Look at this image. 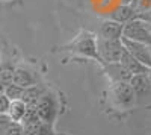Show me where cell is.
I'll return each instance as SVG.
<instances>
[{"instance_id":"obj_4","label":"cell","mask_w":151,"mask_h":135,"mask_svg":"<svg viewBox=\"0 0 151 135\" xmlns=\"http://www.w3.org/2000/svg\"><path fill=\"white\" fill-rule=\"evenodd\" d=\"M110 94H112V100L115 103V106L121 109H129L130 106H133L136 100V94L132 88L130 82H112Z\"/></svg>"},{"instance_id":"obj_19","label":"cell","mask_w":151,"mask_h":135,"mask_svg":"<svg viewBox=\"0 0 151 135\" xmlns=\"http://www.w3.org/2000/svg\"><path fill=\"white\" fill-rule=\"evenodd\" d=\"M9 103L11 100L6 97L5 93H0V114H6L9 109Z\"/></svg>"},{"instance_id":"obj_1","label":"cell","mask_w":151,"mask_h":135,"mask_svg":"<svg viewBox=\"0 0 151 135\" xmlns=\"http://www.w3.org/2000/svg\"><path fill=\"white\" fill-rule=\"evenodd\" d=\"M65 50L73 52L76 55H80V56H85V58H89V59H94L103 65L101 59H100V55H98V50H97V36L88 30H82L67 46Z\"/></svg>"},{"instance_id":"obj_18","label":"cell","mask_w":151,"mask_h":135,"mask_svg":"<svg viewBox=\"0 0 151 135\" xmlns=\"http://www.w3.org/2000/svg\"><path fill=\"white\" fill-rule=\"evenodd\" d=\"M23 91H24L23 87H20V85H17L14 82H11V83L5 85V91L3 93L6 94V97L9 100H20L21 96H23Z\"/></svg>"},{"instance_id":"obj_12","label":"cell","mask_w":151,"mask_h":135,"mask_svg":"<svg viewBox=\"0 0 151 135\" xmlns=\"http://www.w3.org/2000/svg\"><path fill=\"white\" fill-rule=\"evenodd\" d=\"M130 85L136 94V97H144L151 93V81L148 73H142V75H133L130 79Z\"/></svg>"},{"instance_id":"obj_20","label":"cell","mask_w":151,"mask_h":135,"mask_svg":"<svg viewBox=\"0 0 151 135\" xmlns=\"http://www.w3.org/2000/svg\"><path fill=\"white\" fill-rule=\"evenodd\" d=\"M136 18L141 20V21H144V23L151 24V8H150V9L139 11V12H137V15H136Z\"/></svg>"},{"instance_id":"obj_8","label":"cell","mask_w":151,"mask_h":135,"mask_svg":"<svg viewBox=\"0 0 151 135\" xmlns=\"http://www.w3.org/2000/svg\"><path fill=\"white\" fill-rule=\"evenodd\" d=\"M122 30H124V24L113 21V20H106L100 24L98 35L100 38H106V40H121L122 38Z\"/></svg>"},{"instance_id":"obj_9","label":"cell","mask_w":151,"mask_h":135,"mask_svg":"<svg viewBox=\"0 0 151 135\" xmlns=\"http://www.w3.org/2000/svg\"><path fill=\"white\" fill-rule=\"evenodd\" d=\"M103 68L106 70L107 76L110 78L112 82H130L132 73L125 68L121 62H112V64H104Z\"/></svg>"},{"instance_id":"obj_23","label":"cell","mask_w":151,"mask_h":135,"mask_svg":"<svg viewBox=\"0 0 151 135\" xmlns=\"http://www.w3.org/2000/svg\"><path fill=\"white\" fill-rule=\"evenodd\" d=\"M145 24H147V28H148V30L151 32V24H148V23H145Z\"/></svg>"},{"instance_id":"obj_6","label":"cell","mask_w":151,"mask_h":135,"mask_svg":"<svg viewBox=\"0 0 151 135\" xmlns=\"http://www.w3.org/2000/svg\"><path fill=\"white\" fill-rule=\"evenodd\" d=\"M124 49L127 50L132 56H134L139 62H142L144 65L151 68V53H150V46L137 43V41H132L129 38H121Z\"/></svg>"},{"instance_id":"obj_5","label":"cell","mask_w":151,"mask_h":135,"mask_svg":"<svg viewBox=\"0 0 151 135\" xmlns=\"http://www.w3.org/2000/svg\"><path fill=\"white\" fill-rule=\"evenodd\" d=\"M122 36L132 40V41H137V43L151 46V32L148 30L147 24L141 20H137V18L124 24Z\"/></svg>"},{"instance_id":"obj_10","label":"cell","mask_w":151,"mask_h":135,"mask_svg":"<svg viewBox=\"0 0 151 135\" xmlns=\"http://www.w3.org/2000/svg\"><path fill=\"white\" fill-rule=\"evenodd\" d=\"M12 82L20 85V87H23V88H29V87H32V85H35V83H40L38 82L36 73L29 70L27 67H15Z\"/></svg>"},{"instance_id":"obj_7","label":"cell","mask_w":151,"mask_h":135,"mask_svg":"<svg viewBox=\"0 0 151 135\" xmlns=\"http://www.w3.org/2000/svg\"><path fill=\"white\" fill-rule=\"evenodd\" d=\"M24 135H56L53 125L44 123L41 118H36L32 121H24L21 123Z\"/></svg>"},{"instance_id":"obj_17","label":"cell","mask_w":151,"mask_h":135,"mask_svg":"<svg viewBox=\"0 0 151 135\" xmlns=\"http://www.w3.org/2000/svg\"><path fill=\"white\" fill-rule=\"evenodd\" d=\"M14 71H15V65L11 61H3L0 64V81L5 85L11 83L12 79H14Z\"/></svg>"},{"instance_id":"obj_14","label":"cell","mask_w":151,"mask_h":135,"mask_svg":"<svg viewBox=\"0 0 151 135\" xmlns=\"http://www.w3.org/2000/svg\"><path fill=\"white\" fill-rule=\"evenodd\" d=\"M0 135H24L21 123L12 121L8 114H0Z\"/></svg>"},{"instance_id":"obj_3","label":"cell","mask_w":151,"mask_h":135,"mask_svg":"<svg viewBox=\"0 0 151 135\" xmlns=\"http://www.w3.org/2000/svg\"><path fill=\"white\" fill-rule=\"evenodd\" d=\"M97 50L104 65L112 62H119L121 55L124 52V46L121 40H106L97 36Z\"/></svg>"},{"instance_id":"obj_25","label":"cell","mask_w":151,"mask_h":135,"mask_svg":"<svg viewBox=\"0 0 151 135\" xmlns=\"http://www.w3.org/2000/svg\"><path fill=\"white\" fill-rule=\"evenodd\" d=\"M150 53H151V46H150Z\"/></svg>"},{"instance_id":"obj_22","label":"cell","mask_w":151,"mask_h":135,"mask_svg":"<svg viewBox=\"0 0 151 135\" xmlns=\"http://www.w3.org/2000/svg\"><path fill=\"white\" fill-rule=\"evenodd\" d=\"M3 91H5V83L0 81V93H3Z\"/></svg>"},{"instance_id":"obj_15","label":"cell","mask_w":151,"mask_h":135,"mask_svg":"<svg viewBox=\"0 0 151 135\" xmlns=\"http://www.w3.org/2000/svg\"><path fill=\"white\" fill-rule=\"evenodd\" d=\"M44 91L45 90L41 87L40 83H35V85H32V87H29V88H24L23 96H21V100L26 103L27 106H35L36 102L40 100V97L44 94Z\"/></svg>"},{"instance_id":"obj_11","label":"cell","mask_w":151,"mask_h":135,"mask_svg":"<svg viewBox=\"0 0 151 135\" xmlns=\"http://www.w3.org/2000/svg\"><path fill=\"white\" fill-rule=\"evenodd\" d=\"M137 15V9L132 5H119L118 8H115L110 14H109V18L113 20V21H118V23H129L132 20H134Z\"/></svg>"},{"instance_id":"obj_2","label":"cell","mask_w":151,"mask_h":135,"mask_svg":"<svg viewBox=\"0 0 151 135\" xmlns=\"http://www.w3.org/2000/svg\"><path fill=\"white\" fill-rule=\"evenodd\" d=\"M36 112L40 115V118L44 123L48 125H55V121L58 118L59 112V102H58V96L53 91H44V94L40 97V100L35 105Z\"/></svg>"},{"instance_id":"obj_24","label":"cell","mask_w":151,"mask_h":135,"mask_svg":"<svg viewBox=\"0 0 151 135\" xmlns=\"http://www.w3.org/2000/svg\"><path fill=\"white\" fill-rule=\"evenodd\" d=\"M148 75H150V81H151V70H150V73H148Z\"/></svg>"},{"instance_id":"obj_13","label":"cell","mask_w":151,"mask_h":135,"mask_svg":"<svg viewBox=\"0 0 151 135\" xmlns=\"http://www.w3.org/2000/svg\"><path fill=\"white\" fill-rule=\"evenodd\" d=\"M119 62L127 68L132 75H142V73H150V67H147V65H144L142 62H139L134 56H132L127 50L124 49V52H122V55H121V59H119Z\"/></svg>"},{"instance_id":"obj_21","label":"cell","mask_w":151,"mask_h":135,"mask_svg":"<svg viewBox=\"0 0 151 135\" xmlns=\"http://www.w3.org/2000/svg\"><path fill=\"white\" fill-rule=\"evenodd\" d=\"M150 8H151V0H141L139 5H137V12L144 9H150Z\"/></svg>"},{"instance_id":"obj_16","label":"cell","mask_w":151,"mask_h":135,"mask_svg":"<svg viewBox=\"0 0 151 135\" xmlns=\"http://www.w3.org/2000/svg\"><path fill=\"white\" fill-rule=\"evenodd\" d=\"M26 109H27V105L24 103L21 99L20 100H11L9 103V109H8V117L12 120V121H17V123H21V120L26 114Z\"/></svg>"}]
</instances>
